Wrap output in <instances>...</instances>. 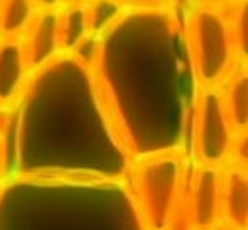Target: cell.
Here are the masks:
<instances>
[{"instance_id":"obj_17","label":"cell","mask_w":248,"mask_h":230,"mask_svg":"<svg viewBox=\"0 0 248 230\" xmlns=\"http://www.w3.org/2000/svg\"><path fill=\"white\" fill-rule=\"evenodd\" d=\"M39 10H61L64 0H36Z\"/></svg>"},{"instance_id":"obj_15","label":"cell","mask_w":248,"mask_h":230,"mask_svg":"<svg viewBox=\"0 0 248 230\" xmlns=\"http://www.w3.org/2000/svg\"><path fill=\"white\" fill-rule=\"evenodd\" d=\"M228 164H235L243 169H248V129L235 135L232 158H230Z\"/></svg>"},{"instance_id":"obj_20","label":"cell","mask_w":248,"mask_h":230,"mask_svg":"<svg viewBox=\"0 0 248 230\" xmlns=\"http://www.w3.org/2000/svg\"><path fill=\"white\" fill-rule=\"evenodd\" d=\"M7 114H9V107H5V105H2V103H0V131H2L3 124H5Z\"/></svg>"},{"instance_id":"obj_4","label":"cell","mask_w":248,"mask_h":230,"mask_svg":"<svg viewBox=\"0 0 248 230\" xmlns=\"http://www.w3.org/2000/svg\"><path fill=\"white\" fill-rule=\"evenodd\" d=\"M186 34L199 88L223 86L240 65L225 9L194 5L186 19Z\"/></svg>"},{"instance_id":"obj_21","label":"cell","mask_w":248,"mask_h":230,"mask_svg":"<svg viewBox=\"0 0 248 230\" xmlns=\"http://www.w3.org/2000/svg\"><path fill=\"white\" fill-rule=\"evenodd\" d=\"M90 0H64V5L62 7H69V5H86Z\"/></svg>"},{"instance_id":"obj_11","label":"cell","mask_w":248,"mask_h":230,"mask_svg":"<svg viewBox=\"0 0 248 230\" xmlns=\"http://www.w3.org/2000/svg\"><path fill=\"white\" fill-rule=\"evenodd\" d=\"M39 7L36 0H2L0 2V37L22 39L34 22Z\"/></svg>"},{"instance_id":"obj_14","label":"cell","mask_w":248,"mask_h":230,"mask_svg":"<svg viewBox=\"0 0 248 230\" xmlns=\"http://www.w3.org/2000/svg\"><path fill=\"white\" fill-rule=\"evenodd\" d=\"M238 63L248 65V0H235L230 17Z\"/></svg>"},{"instance_id":"obj_10","label":"cell","mask_w":248,"mask_h":230,"mask_svg":"<svg viewBox=\"0 0 248 230\" xmlns=\"http://www.w3.org/2000/svg\"><path fill=\"white\" fill-rule=\"evenodd\" d=\"M226 112L235 132L248 129V68L240 65L221 86Z\"/></svg>"},{"instance_id":"obj_24","label":"cell","mask_w":248,"mask_h":230,"mask_svg":"<svg viewBox=\"0 0 248 230\" xmlns=\"http://www.w3.org/2000/svg\"><path fill=\"white\" fill-rule=\"evenodd\" d=\"M0 2H2V0H0Z\"/></svg>"},{"instance_id":"obj_16","label":"cell","mask_w":248,"mask_h":230,"mask_svg":"<svg viewBox=\"0 0 248 230\" xmlns=\"http://www.w3.org/2000/svg\"><path fill=\"white\" fill-rule=\"evenodd\" d=\"M127 9L145 10V9H167L172 7V0H120Z\"/></svg>"},{"instance_id":"obj_9","label":"cell","mask_w":248,"mask_h":230,"mask_svg":"<svg viewBox=\"0 0 248 230\" xmlns=\"http://www.w3.org/2000/svg\"><path fill=\"white\" fill-rule=\"evenodd\" d=\"M219 220L235 230H248V169L235 164L223 168Z\"/></svg>"},{"instance_id":"obj_18","label":"cell","mask_w":248,"mask_h":230,"mask_svg":"<svg viewBox=\"0 0 248 230\" xmlns=\"http://www.w3.org/2000/svg\"><path fill=\"white\" fill-rule=\"evenodd\" d=\"M235 0H194V5H209V7H219L225 9L226 5H233Z\"/></svg>"},{"instance_id":"obj_8","label":"cell","mask_w":248,"mask_h":230,"mask_svg":"<svg viewBox=\"0 0 248 230\" xmlns=\"http://www.w3.org/2000/svg\"><path fill=\"white\" fill-rule=\"evenodd\" d=\"M29 78L22 39L0 37V103L10 109L22 97Z\"/></svg>"},{"instance_id":"obj_2","label":"cell","mask_w":248,"mask_h":230,"mask_svg":"<svg viewBox=\"0 0 248 230\" xmlns=\"http://www.w3.org/2000/svg\"><path fill=\"white\" fill-rule=\"evenodd\" d=\"M5 180H125L132 163L108 117L93 69L61 54L32 73L0 131Z\"/></svg>"},{"instance_id":"obj_5","label":"cell","mask_w":248,"mask_h":230,"mask_svg":"<svg viewBox=\"0 0 248 230\" xmlns=\"http://www.w3.org/2000/svg\"><path fill=\"white\" fill-rule=\"evenodd\" d=\"M235 135L221 86L199 88L191 124V149L196 164L225 168L232 158Z\"/></svg>"},{"instance_id":"obj_19","label":"cell","mask_w":248,"mask_h":230,"mask_svg":"<svg viewBox=\"0 0 248 230\" xmlns=\"http://www.w3.org/2000/svg\"><path fill=\"white\" fill-rule=\"evenodd\" d=\"M5 183V169H3V156H2V144H0V190Z\"/></svg>"},{"instance_id":"obj_13","label":"cell","mask_w":248,"mask_h":230,"mask_svg":"<svg viewBox=\"0 0 248 230\" xmlns=\"http://www.w3.org/2000/svg\"><path fill=\"white\" fill-rule=\"evenodd\" d=\"M85 9L88 16L90 33L96 37L103 36L128 10L120 0H90Z\"/></svg>"},{"instance_id":"obj_7","label":"cell","mask_w":248,"mask_h":230,"mask_svg":"<svg viewBox=\"0 0 248 230\" xmlns=\"http://www.w3.org/2000/svg\"><path fill=\"white\" fill-rule=\"evenodd\" d=\"M24 54L31 75L62 54L59 39V10H39L22 37Z\"/></svg>"},{"instance_id":"obj_1","label":"cell","mask_w":248,"mask_h":230,"mask_svg":"<svg viewBox=\"0 0 248 230\" xmlns=\"http://www.w3.org/2000/svg\"><path fill=\"white\" fill-rule=\"evenodd\" d=\"M92 69L105 110L132 159L186 151L199 83L186 20L172 7L128 9L100 37Z\"/></svg>"},{"instance_id":"obj_23","label":"cell","mask_w":248,"mask_h":230,"mask_svg":"<svg viewBox=\"0 0 248 230\" xmlns=\"http://www.w3.org/2000/svg\"><path fill=\"white\" fill-rule=\"evenodd\" d=\"M196 230H211V229H196Z\"/></svg>"},{"instance_id":"obj_22","label":"cell","mask_w":248,"mask_h":230,"mask_svg":"<svg viewBox=\"0 0 248 230\" xmlns=\"http://www.w3.org/2000/svg\"><path fill=\"white\" fill-rule=\"evenodd\" d=\"M211 230H235V229L230 227V225H228V224H225V222H223V220H219L218 224H216L215 227H213Z\"/></svg>"},{"instance_id":"obj_12","label":"cell","mask_w":248,"mask_h":230,"mask_svg":"<svg viewBox=\"0 0 248 230\" xmlns=\"http://www.w3.org/2000/svg\"><path fill=\"white\" fill-rule=\"evenodd\" d=\"M88 36H92V33L85 5L62 7L59 10V39L62 54H71Z\"/></svg>"},{"instance_id":"obj_6","label":"cell","mask_w":248,"mask_h":230,"mask_svg":"<svg viewBox=\"0 0 248 230\" xmlns=\"http://www.w3.org/2000/svg\"><path fill=\"white\" fill-rule=\"evenodd\" d=\"M223 168L196 164L187 180V203L194 229H213L221 218Z\"/></svg>"},{"instance_id":"obj_3","label":"cell","mask_w":248,"mask_h":230,"mask_svg":"<svg viewBox=\"0 0 248 230\" xmlns=\"http://www.w3.org/2000/svg\"><path fill=\"white\" fill-rule=\"evenodd\" d=\"M184 151H167L132 159L125 183L144 230H169L187 186Z\"/></svg>"}]
</instances>
